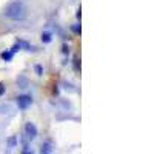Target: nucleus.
I'll use <instances>...</instances> for the list:
<instances>
[{
	"label": "nucleus",
	"instance_id": "obj_1",
	"mask_svg": "<svg viewBox=\"0 0 154 154\" xmlns=\"http://www.w3.org/2000/svg\"><path fill=\"white\" fill-rule=\"evenodd\" d=\"M26 6H25L23 2L20 0H16V2H11L5 6L3 9V16L9 20H14V22H19V20H25L26 19Z\"/></svg>",
	"mask_w": 154,
	"mask_h": 154
},
{
	"label": "nucleus",
	"instance_id": "obj_2",
	"mask_svg": "<svg viewBox=\"0 0 154 154\" xmlns=\"http://www.w3.org/2000/svg\"><path fill=\"white\" fill-rule=\"evenodd\" d=\"M31 103H32V97H31V96L23 94V96H19V97H17V106H19L20 109H26Z\"/></svg>",
	"mask_w": 154,
	"mask_h": 154
},
{
	"label": "nucleus",
	"instance_id": "obj_3",
	"mask_svg": "<svg viewBox=\"0 0 154 154\" xmlns=\"http://www.w3.org/2000/svg\"><path fill=\"white\" fill-rule=\"evenodd\" d=\"M25 133H26V137L29 140H34L37 137V128H35V125L31 123V122H28L26 125H25Z\"/></svg>",
	"mask_w": 154,
	"mask_h": 154
},
{
	"label": "nucleus",
	"instance_id": "obj_4",
	"mask_svg": "<svg viewBox=\"0 0 154 154\" xmlns=\"http://www.w3.org/2000/svg\"><path fill=\"white\" fill-rule=\"evenodd\" d=\"M40 151L42 152H53V146H51V143H43Z\"/></svg>",
	"mask_w": 154,
	"mask_h": 154
},
{
	"label": "nucleus",
	"instance_id": "obj_5",
	"mask_svg": "<svg viewBox=\"0 0 154 154\" xmlns=\"http://www.w3.org/2000/svg\"><path fill=\"white\" fill-rule=\"evenodd\" d=\"M12 54H14V53H12V51H5V53L2 54V57H3V60L9 62V60L12 59Z\"/></svg>",
	"mask_w": 154,
	"mask_h": 154
},
{
	"label": "nucleus",
	"instance_id": "obj_6",
	"mask_svg": "<svg viewBox=\"0 0 154 154\" xmlns=\"http://www.w3.org/2000/svg\"><path fill=\"white\" fill-rule=\"evenodd\" d=\"M42 38H43L45 42H49V40H51V37H49V34H43V35H42Z\"/></svg>",
	"mask_w": 154,
	"mask_h": 154
},
{
	"label": "nucleus",
	"instance_id": "obj_7",
	"mask_svg": "<svg viewBox=\"0 0 154 154\" xmlns=\"http://www.w3.org/2000/svg\"><path fill=\"white\" fill-rule=\"evenodd\" d=\"M35 71H37L38 75H42V66H40V65H37V66H35Z\"/></svg>",
	"mask_w": 154,
	"mask_h": 154
},
{
	"label": "nucleus",
	"instance_id": "obj_8",
	"mask_svg": "<svg viewBox=\"0 0 154 154\" xmlns=\"http://www.w3.org/2000/svg\"><path fill=\"white\" fill-rule=\"evenodd\" d=\"M3 93H5V86H3L2 83H0V96H2Z\"/></svg>",
	"mask_w": 154,
	"mask_h": 154
}]
</instances>
